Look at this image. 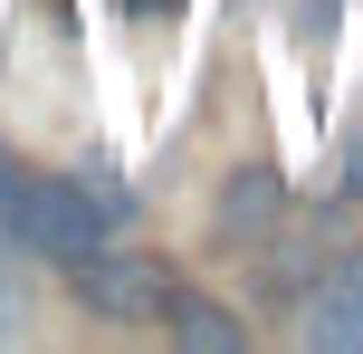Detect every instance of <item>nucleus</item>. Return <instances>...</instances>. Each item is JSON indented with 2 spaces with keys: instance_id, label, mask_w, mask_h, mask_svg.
Segmentation results:
<instances>
[{
  "instance_id": "7ed1b4c3",
  "label": "nucleus",
  "mask_w": 363,
  "mask_h": 354,
  "mask_svg": "<svg viewBox=\"0 0 363 354\" xmlns=\"http://www.w3.org/2000/svg\"><path fill=\"white\" fill-rule=\"evenodd\" d=\"M277 221H287V182H277L268 163H249V172L220 182V240H268Z\"/></svg>"
},
{
  "instance_id": "39448f33",
  "label": "nucleus",
  "mask_w": 363,
  "mask_h": 354,
  "mask_svg": "<svg viewBox=\"0 0 363 354\" xmlns=\"http://www.w3.org/2000/svg\"><path fill=\"white\" fill-rule=\"evenodd\" d=\"M163 316H172V336L191 345V354H239V316H230V306L182 297V287H172V306H163Z\"/></svg>"
},
{
  "instance_id": "f257e3e1",
  "label": "nucleus",
  "mask_w": 363,
  "mask_h": 354,
  "mask_svg": "<svg viewBox=\"0 0 363 354\" xmlns=\"http://www.w3.org/2000/svg\"><path fill=\"white\" fill-rule=\"evenodd\" d=\"M106 221H115V201H96L86 182H48L38 172V192H29V211H19V249L29 259H86V249H106Z\"/></svg>"
},
{
  "instance_id": "f03ea898",
  "label": "nucleus",
  "mask_w": 363,
  "mask_h": 354,
  "mask_svg": "<svg viewBox=\"0 0 363 354\" xmlns=\"http://www.w3.org/2000/svg\"><path fill=\"white\" fill-rule=\"evenodd\" d=\"M67 287H77V306H86V316H106V326H153V316L172 306L163 259H106V249H86Z\"/></svg>"
},
{
  "instance_id": "20e7f679",
  "label": "nucleus",
  "mask_w": 363,
  "mask_h": 354,
  "mask_svg": "<svg viewBox=\"0 0 363 354\" xmlns=\"http://www.w3.org/2000/svg\"><path fill=\"white\" fill-rule=\"evenodd\" d=\"M306 336L325 345V354H363V259H345L325 287H315V306H306Z\"/></svg>"
},
{
  "instance_id": "423d86ee",
  "label": "nucleus",
  "mask_w": 363,
  "mask_h": 354,
  "mask_svg": "<svg viewBox=\"0 0 363 354\" xmlns=\"http://www.w3.org/2000/svg\"><path fill=\"white\" fill-rule=\"evenodd\" d=\"M29 192H38V172L0 153V240H10V249H19V211H29Z\"/></svg>"
},
{
  "instance_id": "0eeeda50",
  "label": "nucleus",
  "mask_w": 363,
  "mask_h": 354,
  "mask_svg": "<svg viewBox=\"0 0 363 354\" xmlns=\"http://www.w3.org/2000/svg\"><path fill=\"white\" fill-rule=\"evenodd\" d=\"M345 201H363V144L345 153Z\"/></svg>"
}]
</instances>
